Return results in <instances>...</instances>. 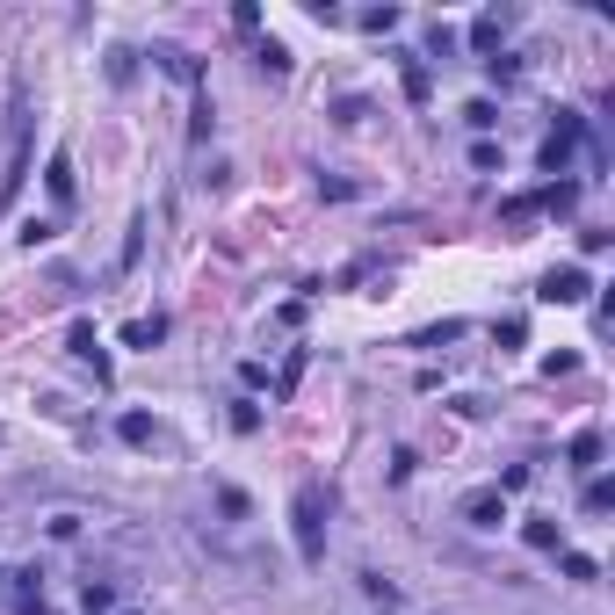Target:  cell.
Instances as JSON below:
<instances>
[{
    "mask_svg": "<svg viewBox=\"0 0 615 615\" xmlns=\"http://www.w3.org/2000/svg\"><path fill=\"white\" fill-rule=\"evenodd\" d=\"M290 536H297V558H304V565L326 558V492H319V485H297V500H290Z\"/></svg>",
    "mask_w": 615,
    "mask_h": 615,
    "instance_id": "obj_1",
    "label": "cell"
},
{
    "mask_svg": "<svg viewBox=\"0 0 615 615\" xmlns=\"http://www.w3.org/2000/svg\"><path fill=\"white\" fill-rule=\"evenodd\" d=\"M587 290H594V275H587V268H550L536 297H543V304H587Z\"/></svg>",
    "mask_w": 615,
    "mask_h": 615,
    "instance_id": "obj_2",
    "label": "cell"
},
{
    "mask_svg": "<svg viewBox=\"0 0 615 615\" xmlns=\"http://www.w3.org/2000/svg\"><path fill=\"white\" fill-rule=\"evenodd\" d=\"M464 521H471V529H500V521H507V492H500V485L464 492Z\"/></svg>",
    "mask_w": 615,
    "mask_h": 615,
    "instance_id": "obj_3",
    "label": "cell"
},
{
    "mask_svg": "<svg viewBox=\"0 0 615 615\" xmlns=\"http://www.w3.org/2000/svg\"><path fill=\"white\" fill-rule=\"evenodd\" d=\"M44 189H51V203H58V210H73L80 181H73V152H66V145H58L51 160H44Z\"/></svg>",
    "mask_w": 615,
    "mask_h": 615,
    "instance_id": "obj_4",
    "label": "cell"
},
{
    "mask_svg": "<svg viewBox=\"0 0 615 615\" xmlns=\"http://www.w3.org/2000/svg\"><path fill=\"white\" fill-rule=\"evenodd\" d=\"M572 145H579V123L565 116V123H558V131H550V138H543V167H550V174H565V160H572Z\"/></svg>",
    "mask_w": 615,
    "mask_h": 615,
    "instance_id": "obj_5",
    "label": "cell"
},
{
    "mask_svg": "<svg viewBox=\"0 0 615 615\" xmlns=\"http://www.w3.org/2000/svg\"><path fill=\"white\" fill-rule=\"evenodd\" d=\"M66 348H73V355H80V362H95V377H102V384H109V355H102V341H95V326H87V319H80V326H73V341H66Z\"/></svg>",
    "mask_w": 615,
    "mask_h": 615,
    "instance_id": "obj_6",
    "label": "cell"
},
{
    "mask_svg": "<svg viewBox=\"0 0 615 615\" xmlns=\"http://www.w3.org/2000/svg\"><path fill=\"white\" fill-rule=\"evenodd\" d=\"M167 341V319L160 312H152V319H131V326H123V348H160Z\"/></svg>",
    "mask_w": 615,
    "mask_h": 615,
    "instance_id": "obj_7",
    "label": "cell"
},
{
    "mask_svg": "<svg viewBox=\"0 0 615 615\" xmlns=\"http://www.w3.org/2000/svg\"><path fill=\"white\" fill-rule=\"evenodd\" d=\"M565 456H572V471H594V464H601V435H594V427H579Z\"/></svg>",
    "mask_w": 615,
    "mask_h": 615,
    "instance_id": "obj_8",
    "label": "cell"
},
{
    "mask_svg": "<svg viewBox=\"0 0 615 615\" xmlns=\"http://www.w3.org/2000/svg\"><path fill=\"white\" fill-rule=\"evenodd\" d=\"M15 608H22V615H44V579H37V572L15 579Z\"/></svg>",
    "mask_w": 615,
    "mask_h": 615,
    "instance_id": "obj_9",
    "label": "cell"
},
{
    "mask_svg": "<svg viewBox=\"0 0 615 615\" xmlns=\"http://www.w3.org/2000/svg\"><path fill=\"white\" fill-rule=\"evenodd\" d=\"M579 507H587V514H608V507H615V478H587V492H579Z\"/></svg>",
    "mask_w": 615,
    "mask_h": 615,
    "instance_id": "obj_10",
    "label": "cell"
},
{
    "mask_svg": "<svg viewBox=\"0 0 615 615\" xmlns=\"http://www.w3.org/2000/svg\"><path fill=\"white\" fill-rule=\"evenodd\" d=\"M116 435L131 442V449H145V442H152V420H145V413H123V420H116Z\"/></svg>",
    "mask_w": 615,
    "mask_h": 615,
    "instance_id": "obj_11",
    "label": "cell"
},
{
    "mask_svg": "<svg viewBox=\"0 0 615 615\" xmlns=\"http://www.w3.org/2000/svg\"><path fill=\"white\" fill-rule=\"evenodd\" d=\"M500 29H507V22H500V15H492V8H485V15L471 22V44H478V51H492V44H500Z\"/></svg>",
    "mask_w": 615,
    "mask_h": 615,
    "instance_id": "obj_12",
    "label": "cell"
},
{
    "mask_svg": "<svg viewBox=\"0 0 615 615\" xmlns=\"http://www.w3.org/2000/svg\"><path fill=\"white\" fill-rule=\"evenodd\" d=\"M232 427H239V435H261V406H254V398H232Z\"/></svg>",
    "mask_w": 615,
    "mask_h": 615,
    "instance_id": "obj_13",
    "label": "cell"
},
{
    "mask_svg": "<svg viewBox=\"0 0 615 615\" xmlns=\"http://www.w3.org/2000/svg\"><path fill=\"white\" fill-rule=\"evenodd\" d=\"M565 579H579V587H587V579H601V565L587 558V550H565Z\"/></svg>",
    "mask_w": 615,
    "mask_h": 615,
    "instance_id": "obj_14",
    "label": "cell"
},
{
    "mask_svg": "<svg viewBox=\"0 0 615 615\" xmlns=\"http://www.w3.org/2000/svg\"><path fill=\"white\" fill-rule=\"evenodd\" d=\"M521 536H529V550H558V521H529Z\"/></svg>",
    "mask_w": 615,
    "mask_h": 615,
    "instance_id": "obj_15",
    "label": "cell"
},
{
    "mask_svg": "<svg viewBox=\"0 0 615 615\" xmlns=\"http://www.w3.org/2000/svg\"><path fill=\"white\" fill-rule=\"evenodd\" d=\"M254 58H261V73H290V51H283V44H275V37H268V44H261Z\"/></svg>",
    "mask_w": 615,
    "mask_h": 615,
    "instance_id": "obj_16",
    "label": "cell"
},
{
    "mask_svg": "<svg viewBox=\"0 0 615 615\" xmlns=\"http://www.w3.org/2000/svg\"><path fill=\"white\" fill-rule=\"evenodd\" d=\"M536 203H550V210H572V203H579V189H572V181H550V189H543Z\"/></svg>",
    "mask_w": 615,
    "mask_h": 615,
    "instance_id": "obj_17",
    "label": "cell"
},
{
    "mask_svg": "<svg viewBox=\"0 0 615 615\" xmlns=\"http://www.w3.org/2000/svg\"><path fill=\"white\" fill-rule=\"evenodd\" d=\"M80 601H87V615H109V608H116V594L102 587V579H87V594H80Z\"/></svg>",
    "mask_w": 615,
    "mask_h": 615,
    "instance_id": "obj_18",
    "label": "cell"
},
{
    "mask_svg": "<svg viewBox=\"0 0 615 615\" xmlns=\"http://www.w3.org/2000/svg\"><path fill=\"white\" fill-rule=\"evenodd\" d=\"M464 123H471V131H492V123H500V109H492V102H464Z\"/></svg>",
    "mask_w": 615,
    "mask_h": 615,
    "instance_id": "obj_19",
    "label": "cell"
},
{
    "mask_svg": "<svg viewBox=\"0 0 615 615\" xmlns=\"http://www.w3.org/2000/svg\"><path fill=\"white\" fill-rule=\"evenodd\" d=\"M456 333H464V319H442V326L420 333V348H442V341H456Z\"/></svg>",
    "mask_w": 615,
    "mask_h": 615,
    "instance_id": "obj_20",
    "label": "cell"
},
{
    "mask_svg": "<svg viewBox=\"0 0 615 615\" xmlns=\"http://www.w3.org/2000/svg\"><path fill=\"white\" fill-rule=\"evenodd\" d=\"M51 232H58L51 218H29V225H22V246H51Z\"/></svg>",
    "mask_w": 615,
    "mask_h": 615,
    "instance_id": "obj_21",
    "label": "cell"
},
{
    "mask_svg": "<svg viewBox=\"0 0 615 615\" xmlns=\"http://www.w3.org/2000/svg\"><path fill=\"white\" fill-rule=\"evenodd\" d=\"M152 58H160V66H167L174 80H196V66H189V58H181V51H152Z\"/></svg>",
    "mask_w": 615,
    "mask_h": 615,
    "instance_id": "obj_22",
    "label": "cell"
},
{
    "mask_svg": "<svg viewBox=\"0 0 615 615\" xmlns=\"http://www.w3.org/2000/svg\"><path fill=\"white\" fill-rule=\"evenodd\" d=\"M297 377H304V355H290V362H283V377H275V391L290 398V391H297Z\"/></svg>",
    "mask_w": 615,
    "mask_h": 615,
    "instance_id": "obj_23",
    "label": "cell"
},
{
    "mask_svg": "<svg viewBox=\"0 0 615 615\" xmlns=\"http://www.w3.org/2000/svg\"><path fill=\"white\" fill-rule=\"evenodd\" d=\"M362 29H377V37H384V29H398V8H369V15H362Z\"/></svg>",
    "mask_w": 615,
    "mask_h": 615,
    "instance_id": "obj_24",
    "label": "cell"
},
{
    "mask_svg": "<svg viewBox=\"0 0 615 615\" xmlns=\"http://www.w3.org/2000/svg\"><path fill=\"white\" fill-rule=\"evenodd\" d=\"M123 615H131V608H123Z\"/></svg>",
    "mask_w": 615,
    "mask_h": 615,
    "instance_id": "obj_25",
    "label": "cell"
}]
</instances>
